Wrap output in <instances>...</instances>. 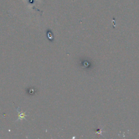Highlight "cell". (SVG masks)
<instances>
[{
    "instance_id": "6da1fadb",
    "label": "cell",
    "mask_w": 139,
    "mask_h": 139,
    "mask_svg": "<svg viewBox=\"0 0 139 139\" xmlns=\"http://www.w3.org/2000/svg\"><path fill=\"white\" fill-rule=\"evenodd\" d=\"M17 111H18V112L19 113V119H17V120H22L23 119H26V116H27V115L25 114V113H23L22 112H20L19 109L17 110Z\"/></svg>"
}]
</instances>
